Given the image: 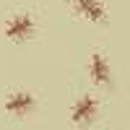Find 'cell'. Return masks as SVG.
<instances>
[{
    "label": "cell",
    "mask_w": 130,
    "mask_h": 130,
    "mask_svg": "<svg viewBox=\"0 0 130 130\" xmlns=\"http://www.w3.org/2000/svg\"><path fill=\"white\" fill-rule=\"evenodd\" d=\"M75 3H78V13L83 18H89V21H104L107 10H104V5L99 3V0H75Z\"/></svg>",
    "instance_id": "5b68a950"
},
{
    "label": "cell",
    "mask_w": 130,
    "mask_h": 130,
    "mask_svg": "<svg viewBox=\"0 0 130 130\" xmlns=\"http://www.w3.org/2000/svg\"><path fill=\"white\" fill-rule=\"evenodd\" d=\"M70 117H73L75 125H89L96 117V99H94V96H81V99L75 102Z\"/></svg>",
    "instance_id": "7a4b0ae2"
},
{
    "label": "cell",
    "mask_w": 130,
    "mask_h": 130,
    "mask_svg": "<svg viewBox=\"0 0 130 130\" xmlns=\"http://www.w3.org/2000/svg\"><path fill=\"white\" fill-rule=\"evenodd\" d=\"M89 75H91V81L99 83V86H107V83H109V65H107L104 55H99V52H94V55H91Z\"/></svg>",
    "instance_id": "3957f363"
},
{
    "label": "cell",
    "mask_w": 130,
    "mask_h": 130,
    "mask_svg": "<svg viewBox=\"0 0 130 130\" xmlns=\"http://www.w3.org/2000/svg\"><path fill=\"white\" fill-rule=\"evenodd\" d=\"M5 109L10 115H26L34 109V96L26 94V91H18V94H10L8 102H5Z\"/></svg>",
    "instance_id": "277c9868"
},
{
    "label": "cell",
    "mask_w": 130,
    "mask_h": 130,
    "mask_svg": "<svg viewBox=\"0 0 130 130\" xmlns=\"http://www.w3.org/2000/svg\"><path fill=\"white\" fill-rule=\"evenodd\" d=\"M31 34H34V21H31V16H26V13L10 18L8 26H5V37L13 39V42H24V39H29Z\"/></svg>",
    "instance_id": "6da1fadb"
}]
</instances>
